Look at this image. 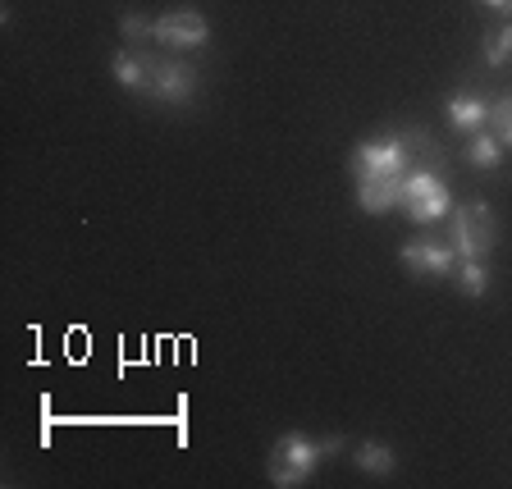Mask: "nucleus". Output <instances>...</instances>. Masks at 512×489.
Returning <instances> with one entry per match:
<instances>
[{"label": "nucleus", "instance_id": "obj_1", "mask_svg": "<svg viewBox=\"0 0 512 489\" xmlns=\"http://www.w3.org/2000/svg\"><path fill=\"white\" fill-rule=\"evenodd\" d=\"M334 453H343V439L339 435H298V430H288V435L275 439V448H270V462H266V476L275 489H298L307 485L311 476H316V467L325 458H334Z\"/></svg>", "mask_w": 512, "mask_h": 489}, {"label": "nucleus", "instance_id": "obj_2", "mask_svg": "<svg viewBox=\"0 0 512 489\" xmlns=\"http://www.w3.org/2000/svg\"><path fill=\"white\" fill-rule=\"evenodd\" d=\"M403 211L412 224L430 229V224L448 220L453 211V197H448V183H444V170H439V160H421L412 170L403 174Z\"/></svg>", "mask_w": 512, "mask_h": 489}, {"label": "nucleus", "instance_id": "obj_3", "mask_svg": "<svg viewBox=\"0 0 512 489\" xmlns=\"http://www.w3.org/2000/svg\"><path fill=\"white\" fill-rule=\"evenodd\" d=\"M352 179L371 183V179H403L412 170V142L403 133H380V138H366L352 147Z\"/></svg>", "mask_w": 512, "mask_h": 489}, {"label": "nucleus", "instance_id": "obj_4", "mask_svg": "<svg viewBox=\"0 0 512 489\" xmlns=\"http://www.w3.org/2000/svg\"><path fill=\"white\" fill-rule=\"evenodd\" d=\"M448 243L458 256H490L494 238H499V220H494L490 202H458L444 220Z\"/></svg>", "mask_w": 512, "mask_h": 489}, {"label": "nucleus", "instance_id": "obj_5", "mask_svg": "<svg viewBox=\"0 0 512 489\" xmlns=\"http://www.w3.org/2000/svg\"><path fill=\"white\" fill-rule=\"evenodd\" d=\"M211 42V23L202 10H165L151 23V46L165 51H202Z\"/></svg>", "mask_w": 512, "mask_h": 489}, {"label": "nucleus", "instance_id": "obj_6", "mask_svg": "<svg viewBox=\"0 0 512 489\" xmlns=\"http://www.w3.org/2000/svg\"><path fill=\"white\" fill-rule=\"evenodd\" d=\"M197 87H202V74L188 60H179V55L151 60V87H147L151 101H160V106H188L192 96H197Z\"/></svg>", "mask_w": 512, "mask_h": 489}, {"label": "nucleus", "instance_id": "obj_7", "mask_svg": "<svg viewBox=\"0 0 512 489\" xmlns=\"http://www.w3.org/2000/svg\"><path fill=\"white\" fill-rule=\"evenodd\" d=\"M398 261H403L407 275H421V279H448L453 266H458V252L448 238H435V234H421L412 243L398 247Z\"/></svg>", "mask_w": 512, "mask_h": 489}, {"label": "nucleus", "instance_id": "obj_8", "mask_svg": "<svg viewBox=\"0 0 512 489\" xmlns=\"http://www.w3.org/2000/svg\"><path fill=\"white\" fill-rule=\"evenodd\" d=\"M151 60H156V55H147L142 46H124V51L110 55V78H115L124 92L147 96V87H151Z\"/></svg>", "mask_w": 512, "mask_h": 489}, {"label": "nucleus", "instance_id": "obj_9", "mask_svg": "<svg viewBox=\"0 0 512 489\" xmlns=\"http://www.w3.org/2000/svg\"><path fill=\"white\" fill-rule=\"evenodd\" d=\"M444 115L462 138H471V133H480V128H490V101H485L480 92H453L444 101Z\"/></svg>", "mask_w": 512, "mask_h": 489}, {"label": "nucleus", "instance_id": "obj_10", "mask_svg": "<svg viewBox=\"0 0 512 489\" xmlns=\"http://www.w3.org/2000/svg\"><path fill=\"white\" fill-rule=\"evenodd\" d=\"M357 206L366 215H389L403 206V179H371L357 183Z\"/></svg>", "mask_w": 512, "mask_h": 489}, {"label": "nucleus", "instance_id": "obj_11", "mask_svg": "<svg viewBox=\"0 0 512 489\" xmlns=\"http://www.w3.org/2000/svg\"><path fill=\"white\" fill-rule=\"evenodd\" d=\"M448 279L458 284L462 298L480 302L485 293H490V261H485V256H458V266H453V275Z\"/></svg>", "mask_w": 512, "mask_h": 489}, {"label": "nucleus", "instance_id": "obj_12", "mask_svg": "<svg viewBox=\"0 0 512 489\" xmlns=\"http://www.w3.org/2000/svg\"><path fill=\"white\" fill-rule=\"evenodd\" d=\"M352 462H357V471H366L371 480H389L398 467L394 448L384 444V439H362V444L352 448Z\"/></svg>", "mask_w": 512, "mask_h": 489}, {"label": "nucleus", "instance_id": "obj_13", "mask_svg": "<svg viewBox=\"0 0 512 489\" xmlns=\"http://www.w3.org/2000/svg\"><path fill=\"white\" fill-rule=\"evenodd\" d=\"M503 156H508V151H503V142L494 138L490 128H480V133L467 138V165L471 170H499Z\"/></svg>", "mask_w": 512, "mask_h": 489}, {"label": "nucleus", "instance_id": "obj_14", "mask_svg": "<svg viewBox=\"0 0 512 489\" xmlns=\"http://www.w3.org/2000/svg\"><path fill=\"white\" fill-rule=\"evenodd\" d=\"M485 64H490V69H508L512 64V19H503L499 28L485 37Z\"/></svg>", "mask_w": 512, "mask_h": 489}, {"label": "nucleus", "instance_id": "obj_15", "mask_svg": "<svg viewBox=\"0 0 512 489\" xmlns=\"http://www.w3.org/2000/svg\"><path fill=\"white\" fill-rule=\"evenodd\" d=\"M490 133L503 142V151H512V92L490 101Z\"/></svg>", "mask_w": 512, "mask_h": 489}, {"label": "nucleus", "instance_id": "obj_16", "mask_svg": "<svg viewBox=\"0 0 512 489\" xmlns=\"http://www.w3.org/2000/svg\"><path fill=\"white\" fill-rule=\"evenodd\" d=\"M151 23L156 19H147V14H124V19H119V32H124L133 46H147L151 42Z\"/></svg>", "mask_w": 512, "mask_h": 489}, {"label": "nucleus", "instance_id": "obj_17", "mask_svg": "<svg viewBox=\"0 0 512 489\" xmlns=\"http://www.w3.org/2000/svg\"><path fill=\"white\" fill-rule=\"evenodd\" d=\"M476 5H485V10L499 14V19H512V0H476Z\"/></svg>", "mask_w": 512, "mask_h": 489}]
</instances>
